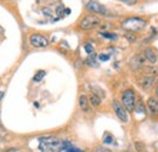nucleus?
<instances>
[{"label": "nucleus", "mask_w": 158, "mask_h": 152, "mask_svg": "<svg viewBox=\"0 0 158 152\" xmlns=\"http://www.w3.org/2000/svg\"><path fill=\"white\" fill-rule=\"evenodd\" d=\"M39 150L41 152H61L64 150V142L56 136L39 137Z\"/></svg>", "instance_id": "f257e3e1"}, {"label": "nucleus", "mask_w": 158, "mask_h": 152, "mask_svg": "<svg viewBox=\"0 0 158 152\" xmlns=\"http://www.w3.org/2000/svg\"><path fill=\"white\" fill-rule=\"evenodd\" d=\"M145 26H146V22L142 19H139V17H129V19H124L122 23V27L125 31H128V33L138 32L140 29H142Z\"/></svg>", "instance_id": "f03ea898"}, {"label": "nucleus", "mask_w": 158, "mask_h": 152, "mask_svg": "<svg viewBox=\"0 0 158 152\" xmlns=\"http://www.w3.org/2000/svg\"><path fill=\"white\" fill-rule=\"evenodd\" d=\"M122 101H123V106L127 111L133 112L135 111V106H136V95L135 91L133 89H127L123 95H122Z\"/></svg>", "instance_id": "7ed1b4c3"}, {"label": "nucleus", "mask_w": 158, "mask_h": 152, "mask_svg": "<svg viewBox=\"0 0 158 152\" xmlns=\"http://www.w3.org/2000/svg\"><path fill=\"white\" fill-rule=\"evenodd\" d=\"M100 24H101V19L95 15H88L79 22V26L81 29H93Z\"/></svg>", "instance_id": "20e7f679"}, {"label": "nucleus", "mask_w": 158, "mask_h": 152, "mask_svg": "<svg viewBox=\"0 0 158 152\" xmlns=\"http://www.w3.org/2000/svg\"><path fill=\"white\" fill-rule=\"evenodd\" d=\"M29 43L34 48H46L50 41L41 34H32L29 37Z\"/></svg>", "instance_id": "39448f33"}, {"label": "nucleus", "mask_w": 158, "mask_h": 152, "mask_svg": "<svg viewBox=\"0 0 158 152\" xmlns=\"http://www.w3.org/2000/svg\"><path fill=\"white\" fill-rule=\"evenodd\" d=\"M86 9L90 11V12H96V14H100V15H105V16H107L108 14V11H107V9L103 6V5H101L100 2L98 1H89L88 4H86Z\"/></svg>", "instance_id": "423d86ee"}, {"label": "nucleus", "mask_w": 158, "mask_h": 152, "mask_svg": "<svg viewBox=\"0 0 158 152\" xmlns=\"http://www.w3.org/2000/svg\"><path fill=\"white\" fill-rule=\"evenodd\" d=\"M113 110L117 114L119 119L123 122V123H127L128 122V113H127V110L124 108L123 105H120L118 101H113Z\"/></svg>", "instance_id": "0eeeda50"}, {"label": "nucleus", "mask_w": 158, "mask_h": 152, "mask_svg": "<svg viewBox=\"0 0 158 152\" xmlns=\"http://www.w3.org/2000/svg\"><path fill=\"white\" fill-rule=\"evenodd\" d=\"M155 84H156V77L151 76V74L145 76L141 79V83H140V85H141L145 90H150Z\"/></svg>", "instance_id": "6e6552de"}, {"label": "nucleus", "mask_w": 158, "mask_h": 152, "mask_svg": "<svg viewBox=\"0 0 158 152\" xmlns=\"http://www.w3.org/2000/svg\"><path fill=\"white\" fill-rule=\"evenodd\" d=\"M147 110L151 116H158V101L155 97H150L147 100Z\"/></svg>", "instance_id": "1a4fd4ad"}, {"label": "nucleus", "mask_w": 158, "mask_h": 152, "mask_svg": "<svg viewBox=\"0 0 158 152\" xmlns=\"http://www.w3.org/2000/svg\"><path fill=\"white\" fill-rule=\"evenodd\" d=\"M145 58L151 63H156L157 62V55L152 49H146L145 50Z\"/></svg>", "instance_id": "9d476101"}, {"label": "nucleus", "mask_w": 158, "mask_h": 152, "mask_svg": "<svg viewBox=\"0 0 158 152\" xmlns=\"http://www.w3.org/2000/svg\"><path fill=\"white\" fill-rule=\"evenodd\" d=\"M89 99L86 97L85 95H80L79 96V106H80V108L83 110V111H85V112H88L89 111Z\"/></svg>", "instance_id": "9b49d317"}, {"label": "nucleus", "mask_w": 158, "mask_h": 152, "mask_svg": "<svg viewBox=\"0 0 158 152\" xmlns=\"http://www.w3.org/2000/svg\"><path fill=\"white\" fill-rule=\"evenodd\" d=\"M89 102H90L93 106L98 107V106L101 105V97H99V96L95 95V94H93V95L89 97Z\"/></svg>", "instance_id": "f8f14e48"}, {"label": "nucleus", "mask_w": 158, "mask_h": 152, "mask_svg": "<svg viewBox=\"0 0 158 152\" xmlns=\"http://www.w3.org/2000/svg\"><path fill=\"white\" fill-rule=\"evenodd\" d=\"M86 63L91 67H98V62H96V55L95 54H91V56H89L86 58Z\"/></svg>", "instance_id": "ddd939ff"}, {"label": "nucleus", "mask_w": 158, "mask_h": 152, "mask_svg": "<svg viewBox=\"0 0 158 152\" xmlns=\"http://www.w3.org/2000/svg\"><path fill=\"white\" fill-rule=\"evenodd\" d=\"M45 74H46V72H45V71H39V72H37V73H35V76L33 77V80L38 83V82H40V80H43V78L45 77Z\"/></svg>", "instance_id": "4468645a"}, {"label": "nucleus", "mask_w": 158, "mask_h": 152, "mask_svg": "<svg viewBox=\"0 0 158 152\" xmlns=\"http://www.w3.org/2000/svg\"><path fill=\"white\" fill-rule=\"evenodd\" d=\"M135 110H138L139 113H145V107H143V103L141 102V101H139L138 103H136V106H135Z\"/></svg>", "instance_id": "2eb2a0df"}, {"label": "nucleus", "mask_w": 158, "mask_h": 152, "mask_svg": "<svg viewBox=\"0 0 158 152\" xmlns=\"http://www.w3.org/2000/svg\"><path fill=\"white\" fill-rule=\"evenodd\" d=\"M94 152H112L110 149H106V147H103V146H96L95 149H94Z\"/></svg>", "instance_id": "dca6fc26"}, {"label": "nucleus", "mask_w": 158, "mask_h": 152, "mask_svg": "<svg viewBox=\"0 0 158 152\" xmlns=\"http://www.w3.org/2000/svg\"><path fill=\"white\" fill-rule=\"evenodd\" d=\"M101 36H103L105 38L112 39V40H116L117 39V36L116 34H112V33H101Z\"/></svg>", "instance_id": "f3484780"}, {"label": "nucleus", "mask_w": 158, "mask_h": 152, "mask_svg": "<svg viewBox=\"0 0 158 152\" xmlns=\"http://www.w3.org/2000/svg\"><path fill=\"white\" fill-rule=\"evenodd\" d=\"M135 147H136V151L138 152H142L143 151V145L141 144V142H135Z\"/></svg>", "instance_id": "a211bd4d"}, {"label": "nucleus", "mask_w": 158, "mask_h": 152, "mask_svg": "<svg viewBox=\"0 0 158 152\" xmlns=\"http://www.w3.org/2000/svg\"><path fill=\"white\" fill-rule=\"evenodd\" d=\"M85 50H86L88 54H94V48H93L90 44H86V45H85Z\"/></svg>", "instance_id": "6ab92c4d"}, {"label": "nucleus", "mask_w": 158, "mask_h": 152, "mask_svg": "<svg viewBox=\"0 0 158 152\" xmlns=\"http://www.w3.org/2000/svg\"><path fill=\"white\" fill-rule=\"evenodd\" d=\"M127 39L129 41H135L136 40V36H134L133 33H127Z\"/></svg>", "instance_id": "aec40b11"}, {"label": "nucleus", "mask_w": 158, "mask_h": 152, "mask_svg": "<svg viewBox=\"0 0 158 152\" xmlns=\"http://www.w3.org/2000/svg\"><path fill=\"white\" fill-rule=\"evenodd\" d=\"M66 152H84V151H81L80 149H77V147H73V146H72V147L67 149V150H66Z\"/></svg>", "instance_id": "412c9836"}, {"label": "nucleus", "mask_w": 158, "mask_h": 152, "mask_svg": "<svg viewBox=\"0 0 158 152\" xmlns=\"http://www.w3.org/2000/svg\"><path fill=\"white\" fill-rule=\"evenodd\" d=\"M99 58H100V61H107V60L110 58V56H108V55H103V54H102V55H100L99 56Z\"/></svg>", "instance_id": "4be33fe9"}, {"label": "nucleus", "mask_w": 158, "mask_h": 152, "mask_svg": "<svg viewBox=\"0 0 158 152\" xmlns=\"http://www.w3.org/2000/svg\"><path fill=\"white\" fill-rule=\"evenodd\" d=\"M103 142H105V144H111V142H113V140H112V136H107V137L103 140Z\"/></svg>", "instance_id": "5701e85b"}, {"label": "nucleus", "mask_w": 158, "mask_h": 152, "mask_svg": "<svg viewBox=\"0 0 158 152\" xmlns=\"http://www.w3.org/2000/svg\"><path fill=\"white\" fill-rule=\"evenodd\" d=\"M4 95H5V94H4V91H0V101L2 100V97H4Z\"/></svg>", "instance_id": "b1692460"}, {"label": "nucleus", "mask_w": 158, "mask_h": 152, "mask_svg": "<svg viewBox=\"0 0 158 152\" xmlns=\"http://www.w3.org/2000/svg\"><path fill=\"white\" fill-rule=\"evenodd\" d=\"M123 2H127V4H135L136 1H123Z\"/></svg>", "instance_id": "393cba45"}, {"label": "nucleus", "mask_w": 158, "mask_h": 152, "mask_svg": "<svg viewBox=\"0 0 158 152\" xmlns=\"http://www.w3.org/2000/svg\"><path fill=\"white\" fill-rule=\"evenodd\" d=\"M125 152H131V151H125Z\"/></svg>", "instance_id": "a878e982"}, {"label": "nucleus", "mask_w": 158, "mask_h": 152, "mask_svg": "<svg viewBox=\"0 0 158 152\" xmlns=\"http://www.w3.org/2000/svg\"><path fill=\"white\" fill-rule=\"evenodd\" d=\"M157 96H158V90H157Z\"/></svg>", "instance_id": "bb28decb"}]
</instances>
